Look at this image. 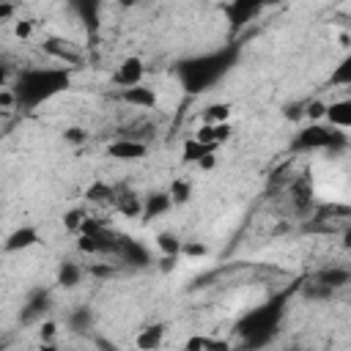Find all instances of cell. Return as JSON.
I'll use <instances>...</instances> for the list:
<instances>
[{"label": "cell", "instance_id": "cell-29", "mask_svg": "<svg viewBox=\"0 0 351 351\" xmlns=\"http://www.w3.org/2000/svg\"><path fill=\"white\" fill-rule=\"evenodd\" d=\"M332 85H351V58H343L335 69V74L329 77Z\"/></svg>", "mask_w": 351, "mask_h": 351}, {"label": "cell", "instance_id": "cell-10", "mask_svg": "<svg viewBox=\"0 0 351 351\" xmlns=\"http://www.w3.org/2000/svg\"><path fill=\"white\" fill-rule=\"evenodd\" d=\"M123 104H129V107H137V110H156V104H159V96H156V90L154 88H148V85H129V88H121V96H118Z\"/></svg>", "mask_w": 351, "mask_h": 351}, {"label": "cell", "instance_id": "cell-11", "mask_svg": "<svg viewBox=\"0 0 351 351\" xmlns=\"http://www.w3.org/2000/svg\"><path fill=\"white\" fill-rule=\"evenodd\" d=\"M38 241H41V236H38V230H36L33 225H19L16 230H11V233L5 236V241H3V252H8V255H14V252H25V250L36 247Z\"/></svg>", "mask_w": 351, "mask_h": 351}, {"label": "cell", "instance_id": "cell-28", "mask_svg": "<svg viewBox=\"0 0 351 351\" xmlns=\"http://www.w3.org/2000/svg\"><path fill=\"white\" fill-rule=\"evenodd\" d=\"M189 351H200V348H230V343H225V340H214V337H200V335H195V337H189L186 343H184Z\"/></svg>", "mask_w": 351, "mask_h": 351}, {"label": "cell", "instance_id": "cell-24", "mask_svg": "<svg viewBox=\"0 0 351 351\" xmlns=\"http://www.w3.org/2000/svg\"><path fill=\"white\" fill-rule=\"evenodd\" d=\"M230 112H233V107L228 101H214V104L203 107L200 118H203V123H222V121H230Z\"/></svg>", "mask_w": 351, "mask_h": 351}, {"label": "cell", "instance_id": "cell-23", "mask_svg": "<svg viewBox=\"0 0 351 351\" xmlns=\"http://www.w3.org/2000/svg\"><path fill=\"white\" fill-rule=\"evenodd\" d=\"M208 151H217V145H208V143H200V140L189 137V140H184V145H181V159L189 162V165H195V162H197L203 154H208Z\"/></svg>", "mask_w": 351, "mask_h": 351}, {"label": "cell", "instance_id": "cell-19", "mask_svg": "<svg viewBox=\"0 0 351 351\" xmlns=\"http://www.w3.org/2000/svg\"><path fill=\"white\" fill-rule=\"evenodd\" d=\"M112 206H115L118 214H123L126 219H137V217H143V197L134 195V192H118Z\"/></svg>", "mask_w": 351, "mask_h": 351}, {"label": "cell", "instance_id": "cell-20", "mask_svg": "<svg viewBox=\"0 0 351 351\" xmlns=\"http://www.w3.org/2000/svg\"><path fill=\"white\" fill-rule=\"evenodd\" d=\"M162 340H165V324H154V326H145V329L137 332L134 346L143 348V351H154V348L162 346Z\"/></svg>", "mask_w": 351, "mask_h": 351}, {"label": "cell", "instance_id": "cell-30", "mask_svg": "<svg viewBox=\"0 0 351 351\" xmlns=\"http://www.w3.org/2000/svg\"><path fill=\"white\" fill-rule=\"evenodd\" d=\"M208 244L206 241H181V258H206Z\"/></svg>", "mask_w": 351, "mask_h": 351}, {"label": "cell", "instance_id": "cell-39", "mask_svg": "<svg viewBox=\"0 0 351 351\" xmlns=\"http://www.w3.org/2000/svg\"><path fill=\"white\" fill-rule=\"evenodd\" d=\"M55 332H58V324L55 321H41V329H38V335H41V340H52L55 337Z\"/></svg>", "mask_w": 351, "mask_h": 351}, {"label": "cell", "instance_id": "cell-42", "mask_svg": "<svg viewBox=\"0 0 351 351\" xmlns=\"http://www.w3.org/2000/svg\"><path fill=\"white\" fill-rule=\"evenodd\" d=\"M140 0H118V5H123V8H132V5H137Z\"/></svg>", "mask_w": 351, "mask_h": 351}, {"label": "cell", "instance_id": "cell-38", "mask_svg": "<svg viewBox=\"0 0 351 351\" xmlns=\"http://www.w3.org/2000/svg\"><path fill=\"white\" fill-rule=\"evenodd\" d=\"M11 107H16V96H14L11 85H3L0 88V110H11Z\"/></svg>", "mask_w": 351, "mask_h": 351}, {"label": "cell", "instance_id": "cell-33", "mask_svg": "<svg viewBox=\"0 0 351 351\" xmlns=\"http://www.w3.org/2000/svg\"><path fill=\"white\" fill-rule=\"evenodd\" d=\"M33 30H36V25H33L30 19H16V22H14V36H16L19 41H27V38L33 36Z\"/></svg>", "mask_w": 351, "mask_h": 351}, {"label": "cell", "instance_id": "cell-4", "mask_svg": "<svg viewBox=\"0 0 351 351\" xmlns=\"http://www.w3.org/2000/svg\"><path fill=\"white\" fill-rule=\"evenodd\" d=\"M293 151L304 154V151H329V154H343L348 148V132L337 129V126H329L324 121H310L304 129L296 132L293 143H291Z\"/></svg>", "mask_w": 351, "mask_h": 351}, {"label": "cell", "instance_id": "cell-3", "mask_svg": "<svg viewBox=\"0 0 351 351\" xmlns=\"http://www.w3.org/2000/svg\"><path fill=\"white\" fill-rule=\"evenodd\" d=\"M282 313H285V296H274V299L247 310L236 324L241 343L244 346H266L274 337V332L280 329Z\"/></svg>", "mask_w": 351, "mask_h": 351}, {"label": "cell", "instance_id": "cell-43", "mask_svg": "<svg viewBox=\"0 0 351 351\" xmlns=\"http://www.w3.org/2000/svg\"><path fill=\"white\" fill-rule=\"evenodd\" d=\"M5 80H8V71H5V66H0V88L5 85Z\"/></svg>", "mask_w": 351, "mask_h": 351}, {"label": "cell", "instance_id": "cell-9", "mask_svg": "<svg viewBox=\"0 0 351 351\" xmlns=\"http://www.w3.org/2000/svg\"><path fill=\"white\" fill-rule=\"evenodd\" d=\"M143 77H145V63L137 55H129V58H123L118 63V69L112 74V82L118 88H129V85H140Z\"/></svg>", "mask_w": 351, "mask_h": 351}, {"label": "cell", "instance_id": "cell-22", "mask_svg": "<svg viewBox=\"0 0 351 351\" xmlns=\"http://www.w3.org/2000/svg\"><path fill=\"white\" fill-rule=\"evenodd\" d=\"M181 236L178 233H173V230H162V233H156V239H154V244H156V250L162 252V255H178L181 258Z\"/></svg>", "mask_w": 351, "mask_h": 351}, {"label": "cell", "instance_id": "cell-2", "mask_svg": "<svg viewBox=\"0 0 351 351\" xmlns=\"http://www.w3.org/2000/svg\"><path fill=\"white\" fill-rule=\"evenodd\" d=\"M236 49H219V52H206V55H195L186 58L176 66L178 82L189 90V93H200L208 90L230 66H233Z\"/></svg>", "mask_w": 351, "mask_h": 351}, {"label": "cell", "instance_id": "cell-41", "mask_svg": "<svg viewBox=\"0 0 351 351\" xmlns=\"http://www.w3.org/2000/svg\"><path fill=\"white\" fill-rule=\"evenodd\" d=\"M90 274H96V277H110L112 269H110V266H90Z\"/></svg>", "mask_w": 351, "mask_h": 351}, {"label": "cell", "instance_id": "cell-5", "mask_svg": "<svg viewBox=\"0 0 351 351\" xmlns=\"http://www.w3.org/2000/svg\"><path fill=\"white\" fill-rule=\"evenodd\" d=\"M52 310V293L47 288H36L27 293L22 310H19V324L22 326H30V324H41L44 315Z\"/></svg>", "mask_w": 351, "mask_h": 351}, {"label": "cell", "instance_id": "cell-31", "mask_svg": "<svg viewBox=\"0 0 351 351\" xmlns=\"http://www.w3.org/2000/svg\"><path fill=\"white\" fill-rule=\"evenodd\" d=\"M82 219H85V211H82V208H71V211L63 214V228L71 230V233H80Z\"/></svg>", "mask_w": 351, "mask_h": 351}, {"label": "cell", "instance_id": "cell-12", "mask_svg": "<svg viewBox=\"0 0 351 351\" xmlns=\"http://www.w3.org/2000/svg\"><path fill=\"white\" fill-rule=\"evenodd\" d=\"M66 3L77 14V19L82 22V27L88 33H96L99 30V22H101V0H66Z\"/></svg>", "mask_w": 351, "mask_h": 351}, {"label": "cell", "instance_id": "cell-35", "mask_svg": "<svg viewBox=\"0 0 351 351\" xmlns=\"http://www.w3.org/2000/svg\"><path fill=\"white\" fill-rule=\"evenodd\" d=\"M324 110H326V101H310V104L304 107V115H307L310 121H324Z\"/></svg>", "mask_w": 351, "mask_h": 351}, {"label": "cell", "instance_id": "cell-18", "mask_svg": "<svg viewBox=\"0 0 351 351\" xmlns=\"http://www.w3.org/2000/svg\"><path fill=\"white\" fill-rule=\"evenodd\" d=\"M170 206H173V200H170V195H167V192H151V195H145V197H143V217H140V219L162 217V214H167V211H170Z\"/></svg>", "mask_w": 351, "mask_h": 351}, {"label": "cell", "instance_id": "cell-13", "mask_svg": "<svg viewBox=\"0 0 351 351\" xmlns=\"http://www.w3.org/2000/svg\"><path fill=\"white\" fill-rule=\"evenodd\" d=\"M288 195H291V203H293V211L296 214H310V206H313V184H310L307 176L296 178L288 186Z\"/></svg>", "mask_w": 351, "mask_h": 351}, {"label": "cell", "instance_id": "cell-40", "mask_svg": "<svg viewBox=\"0 0 351 351\" xmlns=\"http://www.w3.org/2000/svg\"><path fill=\"white\" fill-rule=\"evenodd\" d=\"M11 14H14V5L8 0H0V22H5Z\"/></svg>", "mask_w": 351, "mask_h": 351}, {"label": "cell", "instance_id": "cell-15", "mask_svg": "<svg viewBox=\"0 0 351 351\" xmlns=\"http://www.w3.org/2000/svg\"><path fill=\"white\" fill-rule=\"evenodd\" d=\"M93 324H96V315H93V310H90L88 304L71 307L69 315H66V326H69V332H74V335H88V332L93 329Z\"/></svg>", "mask_w": 351, "mask_h": 351}, {"label": "cell", "instance_id": "cell-36", "mask_svg": "<svg viewBox=\"0 0 351 351\" xmlns=\"http://www.w3.org/2000/svg\"><path fill=\"white\" fill-rule=\"evenodd\" d=\"M192 137H195V140H200V143L217 145V143H214V126H211V123H200V126H197V132H195Z\"/></svg>", "mask_w": 351, "mask_h": 351}, {"label": "cell", "instance_id": "cell-8", "mask_svg": "<svg viewBox=\"0 0 351 351\" xmlns=\"http://www.w3.org/2000/svg\"><path fill=\"white\" fill-rule=\"evenodd\" d=\"M44 52H47L49 58H55L58 63L71 66V69L82 63V49H80L77 44L66 41V38H58V36H49V38L44 41Z\"/></svg>", "mask_w": 351, "mask_h": 351}, {"label": "cell", "instance_id": "cell-26", "mask_svg": "<svg viewBox=\"0 0 351 351\" xmlns=\"http://www.w3.org/2000/svg\"><path fill=\"white\" fill-rule=\"evenodd\" d=\"M115 189L110 186V184H104V181H93L90 186H88V192H85V197L88 200H93V203H115Z\"/></svg>", "mask_w": 351, "mask_h": 351}, {"label": "cell", "instance_id": "cell-21", "mask_svg": "<svg viewBox=\"0 0 351 351\" xmlns=\"http://www.w3.org/2000/svg\"><path fill=\"white\" fill-rule=\"evenodd\" d=\"M82 274H85V269L80 266V263H74V261H63L60 266H58V285H63V288H77L80 285V280H82Z\"/></svg>", "mask_w": 351, "mask_h": 351}, {"label": "cell", "instance_id": "cell-25", "mask_svg": "<svg viewBox=\"0 0 351 351\" xmlns=\"http://www.w3.org/2000/svg\"><path fill=\"white\" fill-rule=\"evenodd\" d=\"M167 195H170L173 206H184V203H189V197H192V181H189V178H176V181L170 184Z\"/></svg>", "mask_w": 351, "mask_h": 351}, {"label": "cell", "instance_id": "cell-32", "mask_svg": "<svg viewBox=\"0 0 351 351\" xmlns=\"http://www.w3.org/2000/svg\"><path fill=\"white\" fill-rule=\"evenodd\" d=\"M63 140H66L69 145H82V143H88V132L80 129V126H69V129L63 132Z\"/></svg>", "mask_w": 351, "mask_h": 351}, {"label": "cell", "instance_id": "cell-34", "mask_svg": "<svg viewBox=\"0 0 351 351\" xmlns=\"http://www.w3.org/2000/svg\"><path fill=\"white\" fill-rule=\"evenodd\" d=\"M214 126V143L217 145H222L225 140H230V134H233V126H230V121H222V123H211Z\"/></svg>", "mask_w": 351, "mask_h": 351}, {"label": "cell", "instance_id": "cell-16", "mask_svg": "<svg viewBox=\"0 0 351 351\" xmlns=\"http://www.w3.org/2000/svg\"><path fill=\"white\" fill-rule=\"evenodd\" d=\"M269 3H277V0H233L230 8H228L230 22H233V25H244L250 16H255V14H258L263 5H269Z\"/></svg>", "mask_w": 351, "mask_h": 351}, {"label": "cell", "instance_id": "cell-7", "mask_svg": "<svg viewBox=\"0 0 351 351\" xmlns=\"http://www.w3.org/2000/svg\"><path fill=\"white\" fill-rule=\"evenodd\" d=\"M115 258L123 261V263H129V266H151L154 263L151 261V250L143 241L129 239L123 233H118V252H115Z\"/></svg>", "mask_w": 351, "mask_h": 351}, {"label": "cell", "instance_id": "cell-1", "mask_svg": "<svg viewBox=\"0 0 351 351\" xmlns=\"http://www.w3.org/2000/svg\"><path fill=\"white\" fill-rule=\"evenodd\" d=\"M69 88H71V66H63V63L22 69L11 82L19 110H36Z\"/></svg>", "mask_w": 351, "mask_h": 351}, {"label": "cell", "instance_id": "cell-37", "mask_svg": "<svg viewBox=\"0 0 351 351\" xmlns=\"http://www.w3.org/2000/svg\"><path fill=\"white\" fill-rule=\"evenodd\" d=\"M217 162H219V154H214V151H208V154H203L195 165H197V170H203V173H208V170H214L217 167Z\"/></svg>", "mask_w": 351, "mask_h": 351}, {"label": "cell", "instance_id": "cell-14", "mask_svg": "<svg viewBox=\"0 0 351 351\" xmlns=\"http://www.w3.org/2000/svg\"><path fill=\"white\" fill-rule=\"evenodd\" d=\"M324 121L329 126H337L343 132L351 129V99H337V101H329L326 110H324Z\"/></svg>", "mask_w": 351, "mask_h": 351}, {"label": "cell", "instance_id": "cell-17", "mask_svg": "<svg viewBox=\"0 0 351 351\" xmlns=\"http://www.w3.org/2000/svg\"><path fill=\"white\" fill-rule=\"evenodd\" d=\"M313 280L321 282V285H326V288H332V291H340V288H346L351 282V271L346 266H326Z\"/></svg>", "mask_w": 351, "mask_h": 351}, {"label": "cell", "instance_id": "cell-6", "mask_svg": "<svg viewBox=\"0 0 351 351\" xmlns=\"http://www.w3.org/2000/svg\"><path fill=\"white\" fill-rule=\"evenodd\" d=\"M148 154V145L132 134H121L115 140L107 143V156L110 159H118V162H137Z\"/></svg>", "mask_w": 351, "mask_h": 351}, {"label": "cell", "instance_id": "cell-27", "mask_svg": "<svg viewBox=\"0 0 351 351\" xmlns=\"http://www.w3.org/2000/svg\"><path fill=\"white\" fill-rule=\"evenodd\" d=\"M302 293H304V299H310V302H329V299L335 296L332 288H326V285H321V282H315V280H310V282L302 288Z\"/></svg>", "mask_w": 351, "mask_h": 351}]
</instances>
